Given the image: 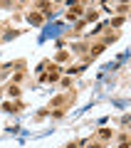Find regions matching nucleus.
Masks as SVG:
<instances>
[{"label": "nucleus", "mask_w": 131, "mask_h": 148, "mask_svg": "<svg viewBox=\"0 0 131 148\" xmlns=\"http://www.w3.org/2000/svg\"><path fill=\"white\" fill-rule=\"evenodd\" d=\"M27 20H30L32 25H42V15H40V12H30V15H27Z\"/></svg>", "instance_id": "obj_1"}, {"label": "nucleus", "mask_w": 131, "mask_h": 148, "mask_svg": "<svg viewBox=\"0 0 131 148\" xmlns=\"http://www.w3.org/2000/svg\"><path fill=\"white\" fill-rule=\"evenodd\" d=\"M79 12H82V5H79V3H77V5H72V10L67 12V17H69V20H74V17H77Z\"/></svg>", "instance_id": "obj_2"}, {"label": "nucleus", "mask_w": 131, "mask_h": 148, "mask_svg": "<svg viewBox=\"0 0 131 148\" xmlns=\"http://www.w3.org/2000/svg\"><path fill=\"white\" fill-rule=\"evenodd\" d=\"M99 138H101V141H106V138H111V131H109V128H101V131H99Z\"/></svg>", "instance_id": "obj_3"}, {"label": "nucleus", "mask_w": 131, "mask_h": 148, "mask_svg": "<svg viewBox=\"0 0 131 148\" xmlns=\"http://www.w3.org/2000/svg\"><path fill=\"white\" fill-rule=\"evenodd\" d=\"M40 8H42L45 12H52V10H54V5H52V3H40Z\"/></svg>", "instance_id": "obj_4"}, {"label": "nucleus", "mask_w": 131, "mask_h": 148, "mask_svg": "<svg viewBox=\"0 0 131 148\" xmlns=\"http://www.w3.org/2000/svg\"><path fill=\"white\" fill-rule=\"evenodd\" d=\"M8 94H10V96H17V94H20V89H17L15 84H10V86H8Z\"/></svg>", "instance_id": "obj_5"}, {"label": "nucleus", "mask_w": 131, "mask_h": 148, "mask_svg": "<svg viewBox=\"0 0 131 148\" xmlns=\"http://www.w3.org/2000/svg\"><path fill=\"white\" fill-rule=\"evenodd\" d=\"M64 104V96H54L52 99V106H62Z\"/></svg>", "instance_id": "obj_6"}, {"label": "nucleus", "mask_w": 131, "mask_h": 148, "mask_svg": "<svg viewBox=\"0 0 131 148\" xmlns=\"http://www.w3.org/2000/svg\"><path fill=\"white\" fill-rule=\"evenodd\" d=\"M97 17H99V15H97V10H92V12H87V20H97Z\"/></svg>", "instance_id": "obj_7"}, {"label": "nucleus", "mask_w": 131, "mask_h": 148, "mask_svg": "<svg viewBox=\"0 0 131 148\" xmlns=\"http://www.w3.org/2000/svg\"><path fill=\"white\" fill-rule=\"evenodd\" d=\"M67 57H69V52H59V54H57V59H59V62H64Z\"/></svg>", "instance_id": "obj_8"}]
</instances>
